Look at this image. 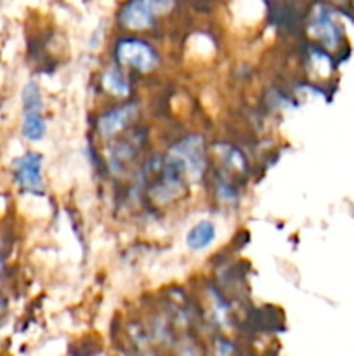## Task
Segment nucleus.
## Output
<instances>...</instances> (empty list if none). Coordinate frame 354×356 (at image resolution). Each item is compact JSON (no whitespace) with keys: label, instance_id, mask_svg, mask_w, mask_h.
Returning a JSON list of instances; mask_svg holds the SVG:
<instances>
[{"label":"nucleus","instance_id":"f257e3e1","mask_svg":"<svg viewBox=\"0 0 354 356\" xmlns=\"http://www.w3.org/2000/svg\"><path fill=\"white\" fill-rule=\"evenodd\" d=\"M117 59L139 72H149L158 63L155 51L141 40H121L117 47Z\"/></svg>","mask_w":354,"mask_h":356},{"label":"nucleus","instance_id":"f03ea898","mask_svg":"<svg viewBox=\"0 0 354 356\" xmlns=\"http://www.w3.org/2000/svg\"><path fill=\"white\" fill-rule=\"evenodd\" d=\"M172 153H176L184 162L187 169V177L189 179H200L201 172L205 169V155H203V139L200 136H191L180 141L172 148Z\"/></svg>","mask_w":354,"mask_h":356},{"label":"nucleus","instance_id":"7ed1b4c3","mask_svg":"<svg viewBox=\"0 0 354 356\" xmlns=\"http://www.w3.org/2000/svg\"><path fill=\"white\" fill-rule=\"evenodd\" d=\"M16 179L26 190H40L42 188V156L37 153H28L14 163Z\"/></svg>","mask_w":354,"mask_h":356},{"label":"nucleus","instance_id":"20e7f679","mask_svg":"<svg viewBox=\"0 0 354 356\" xmlns=\"http://www.w3.org/2000/svg\"><path fill=\"white\" fill-rule=\"evenodd\" d=\"M137 113L139 108L135 104H125V106L117 108V110L103 115L99 122H97V129L104 136L117 134V132L124 131L127 125H130L135 120V117H137Z\"/></svg>","mask_w":354,"mask_h":356},{"label":"nucleus","instance_id":"39448f33","mask_svg":"<svg viewBox=\"0 0 354 356\" xmlns=\"http://www.w3.org/2000/svg\"><path fill=\"white\" fill-rule=\"evenodd\" d=\"M153 14L142 6L139 0H130L125 3V7L120 13V21L125 28L130 30H144L153 24Z\"/></svg>","mask_w":354,"mask_h":356},{"label":"nucleus","instance_id":"423d86ee","mask_svg":"<svg viewBox=\"0 0 354 356\" xmlns=\"http://www.w3.org/2000/svg\"><path fill=\"white\" fill-rule=\"evenodd\" d=\"M215 240V226L212 221H200L189 229L186 243L193 250H203Z\"/></svg>","mask_w":354,"mask_h":356},{"label":"nucleus","instance_id":"0eeeda50","mask_svg":"<svg viewBox=\"0 0 354 356\" xmlns=\"http://www.w3.org/2000/svg\"><path fill=\"white\" fill-rule=\"evenodd\" d=\"M23 134L30 141H38L45 134V120L42 117V108H30L24 110Z\"/></svg>","mask_w":354,"mask_h":356},{"label":"nucleus","instance_id":"6e6552de","mask_svg":"<svg viewBox=\"0 0 354 356\" xmlns=\"http://www.w3.org/2000/svg\"><path fill=\"white\" fill-rule=\"evenodd\" d=\"M103 83L110 92L115 94V96H127L128 90H130L128 82L117 68H111L110 72H106V75H104L103 79Z\"/></svg>","mask_w":354,"mask_h":356},{"label":"nucleus","instance_id":"1a4fd4ad","mask_svg":"<svg viewBox=\"0 0 354 356\" xmlns=\"http://www.w3.org/2000/svg\"><path fill=\"white\" fill-rule=\"evenodd\" d=\"M21 99H23V110H30V108H42V97L38 86L35 82H28L24 86L23 94H21Z\"/></svg>","mask_w":354,"mask_h":356},{"label":"nucleus","instance_id":"9d476101","mask_svg":"<svg viewBox=\"0 0 354 356\" xmlns=\"http://www.w3.org/2000/svg\"><path fill=\"white\" fill-rule=\"evenodd\" d=\"M316 31H318L319 38H323L325 40L326 45H333L335 44V26L332 24V21L328 19V17L325 16V14H321V16L318 17V21H316Z\"/></svg>","mask_w":354,"mask_h":356},{"label":"nucleus","instance_id":"9b49d317","mask_svg":"<svg viewBox=\"0 0 354 356\" xmlns=\"http://www.w3.org/2000/svg\"><path fill=\"white\" fill-rule=\"evenodd\" d=\"M153 16H158V14H167L170 13V9L174 7L176 0H139Z\"/></svg>","mask_w":354,"mask_h":356}]
</instances>
